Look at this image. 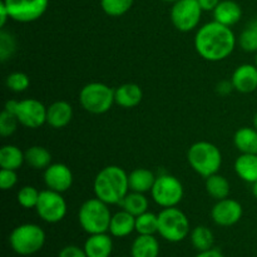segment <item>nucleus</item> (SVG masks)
Masks as SVG:
<instances>
[{"instance_id": "obj_1", "label": "nucleus", "mask_w": 257, "mask_h": 257, "mask_svg": "<svg viewBox=\"0 0 257 257\" xmlns=\"http://www.w3.org/2000/svg\"><path fill=\"white\" fill-rule=\"evenodd\" d=\"M236 38L230 27L211 22L198 29L195 37V48L198 54L210 62L226 59L233 52Z\"/></svg>"}, {"instance_id": "obj_2", "label": "nucleus", "mask_w": 257, "mask_h": 257, "mask_svg": "<svg viewBox=\"0 0 257 257\" xmlns=\"http://www.w3.org/2000/svg\"><path fill=\"white\" fill-rule=\"evenodd\" d=\"M93 187L100 201L107 205H120L130 190L128 175L118 166H108L98 173Z\"/></svg>"}, {"instance_id": "obj_3", "label": "nucleus", "mask_w": 257, "mask_h": 257, "mask_svg": "<svg viewBox=\"0 0 257 257\" xmlns=\"http://www.w3.org/2000/svg\"><path fill=\"white\" fill-rule=\"evenodd\" d=\"M187 160L193 171L203 177L217 173L222 165V155L215 145L210 142H196L191 146L187 153Z\"/></svg>"}, {"instance_id": "obj_4", "label": "nucleus", "mask_w": 257, "mask_h": 257, "mask_svg": "<svg viewBox=\"0 0 257 257\" xmlns=\"http://www.w3.org/2000/svg\"><path fill=\"white\" fill-rule=\"evenodd\" d=\"M78 218L83 230L89 235H94L109 231L112 216L107 203L99 198H90L82 205Z\"/></svg>"}, {"instance_id": "obj_5", "label": "nucleus", "mask_w": 257, "mask_h": 257, "mask_svg": "<svg viewBox=\"0 0 257 257\" xmlns=\"http://www.w3.org/2000/svg\"><path fill=\"white\" fill-rule=\"evenodd\" d=\"M9 242L14 252L20 256H30L43 248L45 243V232L40 226L24 223L13 230Z\"/></svg>"}, {"instance_id": "obj_6", "label": "nucleus", "mask_w": 257, "mask_h": 257, "mask_svg": "<svg viewBox=\"0 0 257 257\" xmlns=\"http://www.w3.org/2000/svg\"><path fill=\"white\" fill-rule=\"evenodd\" d=\"M158 233L170 242H180L190 233V221L181 210L167 207L158 213Z\"/></svg>"}, {"instance_id": "obj_7", "label": "nucleus", "mask_w": 257, "mask_h": 257, "mask_svg": "<svg viewBox=\"0 0 257 257\" xmlns=\"http://www.w3.org/2000/svg\"><path fill=\"white\" fill-rule=\"evenodd\" d=\"M80 105L93 114H103L112 108L114 90L104 83H89L84 85L79 94Z\"/></svg>"}, {"instance_id": "obj_8", "label": "nucleus", "mask_w": 257, "mask_h": 257, "mask_svg": "<svg viewBox=\"0 0 257 257\" xmlns=\"http://www.w3.org/2000/svg\"><path fill=\"white\" fill-rule=\"evenodd\" d=\"M5 110L13 113L18 118L20 124L28 128H39L47 122V108L37 99L8 100L5 103Z\"/></svg>"}, {"instance_id": "obj_9", "label": "nucleus", "mask_w": 257, "mask_h": 257, "mask_svg": "<svg viewBox=\"0 0 257 257\" xmlns=\"http://www.w3.org/2000/svg\"><path fill=\"white\" fill-rule=\"evenodd\" d=\"M152 197L162 207H176L183 197V186L180 180L171 175L156 177L152 190Z\"/></svg>"}, {"instance_id": "obj_10", "label": "nucleus", "mask_w": 257, "mask_h": 257, "mask_svg": "<svg viewBox=\"0 0 257 257\" xmlns=\"http://www.w3.org/2000/svg\"><path fill=\"white\" fill-rule=\"evenodd\" d=\"M202 12L197 0H178L171 9V20L176 29L187 33L197 27Z\"/></svg>"}, {"instance_id": "obj_11", "label": "nucleus", "mask_w": 257, "mask_h": 257, "mask_svg": "<svg viewBox=\"0 0 257 257\" xmlns=\"http://www.w3.org/2000/svg\"><path fill=\"white\" fill-rule=\"evenodd\" d=\"M10 19L30 23L39 19L48 9L49 0H3Z\"/></svg>"}, {"instance_id": "obj_12", "label": "nucleus", "mask_w": 257, "mask_h": 257, "mask_svg": "<svg viewBox=\"0 0 257 257\" xmlns=\"http://www.w3.org/2000/svg\"><path fill=\"white\" fill-rule=\"evenodd\" d=\"M35 210L43 221L48 223H57L64 218L67 213V203L60 192L52 190L42 191Z\"/></svg>"}, {"instance_id": "obj_13", "label": "nucleus", "mask_w": 257, "mask_h": 257, "mask_svg": "<svg viewBox=\"0 0 257 257\" xmlns=\"http://www.w3.org/2000/svg\"><path fill=\"white\" fill-rule=\"evenodd\" d=\"M242 212L241 203L227 197L220 200L213 206L212 211H211V217L216 225L228 227V226L235 225L241 220Z\"/></svg>"}, {"instance_id": "obj_14", "label": "nucleus", "mask_w": 257, "mask_h": 257, "mask_svg": "<svg viewBox=\"0 0 257 257\" xmlns=\"http://www.w3.org/2000/svg\"><path fill=\"white\" fill-rule=\"evenodd\" d=\"M44 182L49 190L55 192H65L73 183L72 171L63 163H54L45 168Z\"/></svg>"}, {"instance_id": "obj_15", "label": "nucleus", "mask_w": 257, "mask_h": 257, "mask_svg": "<svg viewBox=\"0 0 257 257\" xmlns=\"http://www.w3.org/2000/svg\"><path fill=\"white\" fill-rule=\"evenodd\" d=\"M232 85L237 92L252 93L257 89V67L242 64L233 72Z\"/></svg>"}, {"instance_id": "obj_16", "label": "nucleus", "mask_w": 257, "mask_h": 257, "mask_svg": "<svg viewBox=\"0 0 257 257\" xmlns=\"http://www.w3.org/2000/svg\"><path fill=\"white\" fill-rule=\"evenodd\" d=\"M73 118V108L65 100H58L47 108V123L53 128H64Z\"/></svg>"}, {"instance_id": "obj_17", "label": "nucleus", "mask_w": 257, "mask_h": 257, "mask_svg": "<svg viewBox=\"0 0 257 257\" xmlns=\"http://www.w3.org/2000/svg\"><path fill=\"white\" fill-rule=\"evenodd\" d=\"M113 250V241L107 233H94L87 238L84 251L88 257H109Z\"/></svg>"}, {"instance_id": "obj_18", "label": "nucleus", "mask_w": 257, "mask_h": 257, "mask_svg": "<svg viewBox=\"0 0 257 257\" xmlns=\"http://www.w3.org/2000/svg\"><path fill=\"white\" fill-rule=\"evenodd\" d=\"M213 17L216 22L226 27H231L240 22L242 17V10L240 5L233 0H222L213 10Z\"/></svg>"}, {"instance_id": "obj_19", "label": "nucleus", "mask_w": 257, "mask_h": 257, "mask_svg": "<svg viewBox=\"0 0 257 257\" xmlns=\"http://www.w3.org/2000/svg\"><path fill=\"white\" fill-rule=\"evenodd\" d=\"M143 93L138 84L125 83L114 90V100L123 108H133L142 102Z\"/></svg>"}, {"instance_id": "obj_20", "label": "nucleus", "mask_w": 257, "mask_h": 257, "mask_svg": "<svg viewBox=\"0 0 257 257\" xmlns=\"http://www.w3.org/2000/svg\"><path fill=\"white\" fill-rule=\"evenodd\" d=\"M136 230V217L127 211H119L112 216L109 225L110 235L114 237H127Z\"/></svg>"}, {"instance_id": "obj_21", "label": "nucleus", "mask_w": 257, "mask_h": 257, "mask_svg": "<svg viewBox=\"0 0 257 257\" xmlns=\"http://www.w3.org/2000/svg\"><path fill=\"white\" fill-rule=\"evenodd\" d=\"M132 257H158L160 243L153 235H140L131 247Z\"/></svg>"}, {"instance_id": "obj_22", "label": "nucleus", "mask_w": 257, "mask_h": 257, "mask_svg": "<svg viewBox=\"0 0 257 257\" xmlns=\"http://www.w3.org/2000/svg\"><path fill=\"white\" fill-rule=\"evenodd\" d=\"M235 171L245 182L255 183L257 181V155L242 153L235 162Z\"/></svg>"}, {"instance_id": "obj_23", "label": "nucleus", "mask_w": 257, "mask_h": 257, "mask_svg": "<svg viewBox=\"0 0 257 257\" xmlns=\"http://www.w3.org/2000/svg\"><path fill=\"white\" fill-rule=\"evenodd\" d=\"M233 143L241 153L257 155V130L242 127L235 133Z\"/></svg>"}, {"instance_id": "obj_24", "label": "nucleus", "mask_w": 257, "mask_h": 257, "mask_svg": "<svg viewBox=\"0 0 257 257\" xmlns=\"http://www.w3.org/2000/svg\"><path fill=\"white\" fill-rule=\"evenodd\" d=\"M128 181H130V190L135 191V192L145 193L152 190L156 177L150 170L137 168L128 175Z\"/></svg>"}, {"instance_id": "obj_25", "label": "nucleus", "mask_w": 257, "mask_h": 257, "mask_svg": "<svg viewBox=\"0 0 257 257\" xmlns=\"http://www.w3.org/2000/svg\"><path fill=\"white\" fill-rule=\"evenodd\" d=\"M25 162V153L17 146L8 145L0 150V167L4 170L17 171Z\"/></svg>"}, {"instance_id": "obj_26", "label": "nucleus", "mask_w": 257, "mask_h": 257, "mask_svg": "<svg viewBox=\"0 0 257 257\" xmlns=\"http://www.w3.org/2000/svg\"><path fill=\"white\" fill-rule=\"evenodd\" d=\"M25 162L34 170H45L50 166L52 155L47 148L33 146L25 151Z\"/></svg>"}, {"instance_id": "obj_27", "label": "nucleus", "mask_w": 257, "mask_h": 257, "mask_svg": "<svg viewBox=\"0 0 257 257\" xmlns=\"http://www.w3.org/2000/svg\"><path fill=\"white\" fill-rule=\"evenodd\" d=\"M206 191H207V193L211 197L220 201L228 197L231 191V186L230 182H228L223 176L215 173V175L210 176V177H207V180H206Z\"/></svg>"}, {"instance_id": "obj_28", "label": "nucleus", "mask_w": 257, "mask_h": 257, "mask_svg": "<svg viewBox=\"0 0 257 257\" xmlns=\"http://www.w3.org/2000/svg\"><path fill=\"white\" fill-rule=\"evenodd\" d=\"M120 206L123 207V210L130 212L131 215H133L135 217H137V216L147 212L148 201L143 193L132 191V192L128 193V195L123 198V201L120 202Z\"/></svg>"}, {"instance_id": "obj_29", "label": "nucleus", "mask_w": 257, "mask_h": 257, "mask_svg": "<svg viewBox=\"0 0 257 257\" xmlns=\"http://www.w3.org/2000/svg\"><path fill=\"white\" fill-rule=\"evenodd\" d=\"M213 241L215 238H213L212 231L206 226H197L191 232V242H192L193 247L200 252L212 248Z\"/></svg>"}, {"instance_id": "obj_30", "label": "nucleus", "mask_w": 257, "mask_h": 257, "mask_svg": "<svg viewBox=\"0 0 257 257\" xmlns=\"http://www.w3.org/2000/svg\"><path fill=\"white\" fill-rule=\"evenodd\" d=\"M136 231L140 235H155L158 232V215L145 212L136 217Z\"/></svg>"}, {"instance_id": "obj_31", "label": "nucleus", "mask_w": 257, "mask_h": 257, "mask_svg": "<svg viewBox=\"0 0 257 257\" xmlns=\"http://www.w3.org/2000/svg\"><path fill=\"white\" fill-rule=\"evenodd\" d=\"M135 0H100L103 12L109 17H122L132 8Z\"/></svg>"}, {"instance_id": "obj_32", "label": "nucleus", "mask_w": 257, "mask_h": 257, "mask_svg": "<svg viewBox=\"0 0 257 257\" xmlns=\"http://www.w3.org/2000/svg\"><path fill=\"white\" fill-rule=\"evenodd\" d=\"M40 192L32 186H24L18 192V202L24 208H35L38 200H39Z\"/></svg>"}, {"instance_id": "obj_33", "label": "nucleus", "mask_w": 257, "mask_h": 257, "mask_svg": "<svg viewBox=\"0 0 257 257\" xmlns=\"http://www.w3.org/2000/svg\"><path fill=\"white\" fill-rule=\"evenodd\" d=\"M5 84L13 92H24L29 88L30 79L25 73L22 72H14L12 74H9L7 77V80H5Z\"/></svg>"}, {"instance_id": "obj_34", "label": "nucleus", "mask_w": 257, "mask_h": 257, "mask_svg": "<svg viewBox=\"0 0 257 257\" xmlns=\"http://www.w3.org/2000/svg\"><path fill=\"white\" fill-rule=\"evenodd\" d=\"M18 123H19L18 118L13 113L4 109L2 114H0V135L3 137L12 136L17 131Z\"/></svg>"}, {"instance_id": "obj_35", "label": "nucleus", "mask_w": 257, "mask_h": 257, "mask_svg": "<svg viewBox=\"0 0 257 257\" xmlns=\"http://www.w3.org/2000/svg\"><path fill=\"white\" fill-rule=\"evenodd\" d=\"M240 45L246 52H257V29L255 27L243 30L240 37Z\"/></svg>"}, {"instance_id": "obj_36", "label": "nucleus", "mask_w": 257, "mask_h": 257, "mask_svg": "<svg viewBox=\"0 0 257 257\" xmlns=\"http://www.w3.org/2000/svg\"><path fill=\"white\" fill-rule=\"evenodd\" d=\"M15 48H17V44H15L14 38L5 32L0 33V58L3 62L12 57L13 53L15 52Z\"/></svg>"}, {"instance_id": "obj_37", "label": "nucleus", "mask_w": 257, "mask_h": 257, "mask_svg": "<svg viewBox=\"0 0 257 257\" xmlns=\"http://www.w3.org/2000/svg\"><path fill=\"white\" fill-rule=\"evenodd\" d=\"M17 182L18 176L15 171L2 168V171H0V187H2V190H10V188H13L17 185Z\"/></svg>"}, {"instance_id": "obj_38", "label": "nucleus", "mask_w": 257, "mask_h": 257, "mask_svg": "<svg viewBox=\"0 0 257 257\" xmlns=\"http://www.w3.org/2000/svg\"><path fill=\"white\" fill-rule=\"evenodd\" d=\"M58 257H88L84 248H79L78 246H67L59 252Z\"/></svg>"}, {"instance_id": "obj_39", "label": "nucleus", "mask_w": 257, "mask_h": 257, "mask_svg": "<svg viewBox=\"0 0 257 257\" xmlns=\"http://www.w3.org/2000/svg\"><path fill=\"white\" fill-rule=\"evenodd\" d=\"M197 2L202 10H205V12H213L216 7L220 4L221 0H197Z\"/></svg>"}, {"instance_id": "obj_40", "label": "nucleus", "mask_w": 257, "mask_h": 257, "mask_svg": "<svg viewBox=\"0 0 257 257\" xmlns=\"http://www.w3.org/2000/svg\"><path fill=\"white\" fill-rule=\"evenodd\" d=\"M10 19L9 13H8L7 7H5L4 3H0V27H4L7 24V20Z\"/></svg>"}, {"instance_id": "obj_41", "label": "nucleus", "mask_w": 257, "mask_h": 257, "mask_svg": "<svg viewBox=\"0 0 257 257\" xmlns=\"http://www.w3.org/2000/svg\"><path fill=\"white\" fill-rule=\"evenodd\" d=\"M196 257H225L220 251L217 250H213V248H210L207 251H202V252L198 253Z\"/></svg>"}, {"instance_id": "obj_42", "label": "nucleus", "mask_w": 257, "mask_h": 257, "mask_svg": "<svg viewBox=\"0 0 257 257\" xmlns=\"http://www.w3.org/2000/svg\"><path fill=\"white\" fill-rule=\"evenodd\" d=\"M233 88L232 83H228V82H221L218 84L217 90L221 93V94H227V93L231 92V89Z\"/></svg>"}, {"instance_id": "obj_43", "label": "nucleus", "mask_w": 257, "mask_h": 257, "mask_svg": "<svg viewBox=\"0 0 257 257\" xmlns=\"http://www.w3.org/2000/svg\"><path fill=\"white\" fill-rule=\"evenodd\" d=\"M252 195L255 196V198L257 200V181L255 183H252Z\"/></svg>"}, {"instance_id": "obj_44", "label": "nucleus", "mask_w": 257, "mask_h": 257, "mask_svg": "<svg viewBox=\"0 0 257 257\" xmlns=\"http://www.w3.org/2000/svg\"><path fill=\"white\" fill-rule=\"evenodd\" d=\"M253 124H255V128L257 130V112L255 114V118H253Z\"/></svg>"}, {"instance_id": "obj_45", "label": "nucleus", "mask_w": 257, "mask_h": 257, "mask_svg": "<svg viewBox=\"0 0 257 257\" xmlns=\"http://www.w3.org/2000/svg\"><path fill=\"white\" fill-rule=\"evenodd\" d=\"M162 2H166V3H176V2H178V0H162Z\"/></svg>"}, {"instance_id": "obj_46", "label": "nucleus", "mask_w": 257, "mask_h": 257, "mask_svg": "<svg viewBox=\"0 0 257 257\" xmlns=\"http://www.w3.org/2000/svg\"><path fill=\"white\" fill-rule=\"evenodd\" d=\"M256 67H257V54H256Z\"/></svg>"}, {"instance_id": "obj_47", "label": "nucleus", "mask_w": 257, "mask_h": 257, "mask_svg": "<svg viewBox=\"0 0 257 257\" xmlns=\"http://www.w3.org/2000/svg\"><path fill=\"white\" fill-rule=\"evenodd\" d=\"M253 27H255V28H256V29H257V23H256V24H255V25H253Z\"/></svg>"}]
</instances>
